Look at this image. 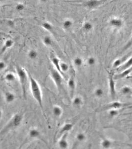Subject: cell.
Listing matches in <instances>:
<instances>
[{
    "instance_id": "obj_35",
    "label": "cell",
    "mask_w": 132,
    "mask_h": 149,
    "mask_svg": "<svg viewBox=\"0 0 132 149\" xmlns=\"http://www.w3.org/2000/svg\"><path fill=\"white\" fill-rule=\"evenodd\" d=\"M118 114H119V111H118V109H109L108 114H109V115L112 117H115V116L118 115Z\"/></svg>"
},
{
    "instance_id": "obj_19",
    "label": "cell",
    "mask_w": 132,
    "mask_h": 149,
    "mask_svg": "<svg viewBox=\"0 0 132 149\" xmlns=\"http://www.w3.org/2000/svg\"><path fill=\"white\" fill-rule=\"evenodd\" d=\"M132 73V66L129 68L126 69L124 71L121 72V73L114 76V79L116 80H119L123 79L126 77L128 76L129 74Z\"/></svg>"
},
{
    "instance_id": "obj_4",
    "label": "cell",
    "mask_w": 132,
    "mask_h": 149,
    "mask_svg": "<svg viewBox=\"0 0 132 149\" xmlns=\"http://www.w3.org/2000/svg\"><path fill=\"white\" fill-rule=\"evenodd\" d=\"M50 77L52 81L56 85L58 91H61L63 88V77L60 73L55 68L50 70Z\"/></svg>"
},
{
    "instance_id": "obj_40",
    "label": "cell",
    "mask_w": 132,
    "mask_h": 149,
    "mask_svg": "<svg viewBox=\"0 0 132 149\" xmlns=\"http://www.w3.org/2000/svg\"><path fill=\"white\" fill-rule=\"evenodd\" d=\"M129 80H130L131 83L132 84V78L130 79H129Z\"/></svg>"
},
{
    "instance_id": "obj_25",
    "label": "cell",
    "mask_w": 132,
    "mask_h": 149,
    "mask_svg": "<svg viewBox=\"0 0 132 149\" xmlns=\"http://www.w3.org/2000/svg\"><path fill=\"white\" fill-rule=\"evenodd\" d=\"M60 70L61 71L63 77H65V73L68 71L69 69V66L68 64L64 62H60Z\"/></svg>"
},
{
    "instance_id": "obj_9",
    "label": "cell",
    "mask_w": 132,
    "mask_h": 149,
    "mask_svg": "<svg viewBox=\"0 0 132 149\" xmlns=\"http://www.w3.org/2000/svg\"><path fill=\"white\" fill-rule=\"evenodd\" d=\"M68 136V133H66L60 136V138L58 141V146L60 149H66L68 148L69 143L67 140Z\"/></svg>"
},
{
    "instance_id": "obj_22",
    "label": "cell",
    "mask_w": 132,
    "mask_h": 149,
    "mask_svg": "<svg viewBox=\"0 0 132 149\" xmlns=\"http://www.w3.org/2000/svg\"><path fill=\"white\" fill-rule=\"evenodd\" d=\"M16 75L13 72H8L4 76V79L8 83H13L16 80Z\"/></svg>"
},
{
    "instance_id": "obj_33",
    "label": "cell",
    "mask_w": 132,
    "mask_h": 149,
    "mask_svg": "<svg viewBox=\"0 0 132 149\" xmlns=\"http://www.w3.org/2000/svg\"><path fill=\"white\" fill-rule=\"evenodd\" d=\"M132 46V36H131L130 38L129 39V40L128 41V42L126 44L125 46L123 47V49L122 50L121 53H123V52H125L129 48H130Z\"/></svg>"
},
{
    "instance_id": "obj_23",
    "label": "cell",
    "mask_w": 132,
    "mask_h": 149,
    "mask_svg": "<svg viewBox=\"0 0 132 149\" xmlns=\"http://www.w3.org/2000/svg\"><path fill=\"white\" fill-rule=\"evenodd\" d=\"M82 28L84 32H89L93 30V24L89 21H85L82 23Z\"/></svg>"
},
{
    "instance_id": "obj_26",
    "label": "cell",
    "mask_w": 132,
    "mask_h": 149,
    "mask_svg": "<svg viewBox=\"0 0 132 149\" xmlns=\"http://www.w3.org/2000/svg\"><path fill=\"white\" fill-rule=\"evenodd\" d=\"M38 55V53L37 51L34 49H30L27 52V56L28 58L31 60L36 59Z\"/></svg>"
},
{
    "instance_id": "obj_41",
    "label": "cell",
    "mask_w": 132,
    "mask_h": 149,
    "mask_svg": "<svg viewBox=\"0 0 132 149\" xmlns=\"http://www.w3.org/2000/svg\"><path fill=\"white\" fill-rule=\"evenodd\" d=\"M5 1V0H0V3L3 2V1Z\"/></svg>"
},
{
    "instance_id": "obj_5",
    "label": "cell",
    "mask_w": 132,
    "mask_h": 149,
    "mask_svg": "<svg viewBox=\"0 0 132 149\" xmlns=\"http://www.w3.org/2000/svg\"><path fill=\"white\" fill-rule=\"evenodd\" d=\"M108 84H109L110 96L111 99L114 100L116 98V89L115 79H114V75L113 72L109 73Z\"/></svg>"
},
{
    "instance_id": "obj_20",
    "label": "cell",
    "mask_w": 132,
    "mask_h": 149,
    "mask_svg": "<svg viewBox=\"0 0 132 149\" xmlns=\"http://www.w3.org/2000/svg\"><path fill=\"white\" fill-rule=\"evenodd\" d=\"M52 113L56 117H60L63 113V110L61 106L55 105L52 108Z\"/></svg>"
},
{
    "instance_id": "obj_34",
    "label": "cell",
    "mask_w": 132,
    "mask_h": 149,
    "mask_svg": "<svg viewBox=\"0 0 132 149\" xmlns=\"http://www.w3.org/2000/svg\"><path fill=\"white\" fill-rule=\"evenodd\" d=\"M104 92L103 89L101 88H97L94 91V95L97 97H101L104 95Z\"/></svg>"
},
{
    "instance_id": "obj_31",
    "label": "cell",
    "mask_w": 132,
    "mask_h": 149,
    "mask_svg": "<svg viewBox=\"0 0 132 149\" xmlns=\"http://www.w3.org/2000/svg\"><path fill=\"white\" fill-rule=\"evenodd\" d=\"M86 136L84 133H78L76 135V140L80 142L84 141L86 140Z\"/></svg>"
},
{
    "instance_id": "obj_39",
    "label": "cell",
    "mask_w": 132,
    "mask_h": 149,
    "mask_svg": "<svg viewBox=\"0 0 132 149\" xmlns=\"http://www.w3.org/2000/svg\"><path fill=\"white\" fill-rule=\"evenodd\" d=\"M3 116V111L1 110V109H0V120L1 119Z\"/></svg>"
},
{
    "instance_id": "obj_14",
    "label": "cell",
    "mask_w": 132,
    "mask_h": 149,
    "mask_svg": "<svg viewBox=\"0 0 132 149\" xmlns=\"http://www.w3.org/2000/svg\"><path fill=\"white\" fill-rule=\"evenodd\" d=\"M74 26V21L72 19L70 18L64 19L63 22L62 23V28L65 30H69L73 28Z\"/></svg>"
},
{
    "instance_id": "obj_30",
    "label": "cell",
    "mask_w": 132,
    "mask_h": 149,
    "mask_svg": "<svg viewBox=\"0 0 132 149\" xmlns=\"http://www.w3.org/2000/svg\"><path fill=\"white\" fill-rule=\"evenodd\" d=\"M15 8L17 12H22L25 9V5L22 2H19L15 5Z\"/></svg>"
},
{
    "instance_id": "obj_15",
    "label": "cell",
    "mask_w": 132,
    "mask_h": 149,
    "mask_svg": "<svg viewBox=\"0 0 132 149\" xmlns=\"http://www.w3.org/2000/svg\"><path fill=\"white\" fill-rule=\"evenodd\" d=\"M73 127H74V125L72 123H66L60 129L59 133H58V135L60 137L62 135H63L64 133H69V132L73 129Z\"/></svg>"
},
{
    "instance_id": "obj_7",
    "label": "cell",
    "mask_w": 132,
    "mask_h": 149,
    "mask_svg": "<svg viewBox=\"0 0 132 149\" xmlns=\"http://www.w3.org/2000/svg\"><path fill=\"white\" fill-rule=\"evenodd\" d=\"M108 0H87L84 3V6L89 9H93L104 4Z\"/></svg>"
},
{
    "instance_id": "obj_13",
    "label": "cell",
    "mask_w": 132,
    "mask_h": 149,
    "mask_svg": "<svg viewBox=\"0 0 132 149\" xmlns=\"http://www.w3.org/2000/svg\"><path fill=\"white\" fill-rule=\"evenodd\" d=\"M50 60L51 63L55 68V69L57 70L62 75L61 71L60 70V62H61L60 60L57 56L53 54H51L50 55Z\"/></svg>"
},
{
    "instance_id": "obj_27",
    "label": "cell",
    "mask_w": 132,
    "mask_h": 149,
    "mask_svg": "<svg viewBox=\"0 0 132 149\" xmlns=\"http://www.w3.org/2000/svg\"><path fill=\"white\" fill-rule=\"evenodd\" d=\"M83 104V99L80 96H76L73 98V104L75 106H80Z\"/></svg>"
},
{
    "instance_id": "obj_18",
    "label": "cell",
    "mask_w": 132,
    "mask_h": 149,
    "mask_svg": "<svg viewBox=\"0 0 132 149\" xmlns=\"http://www.w3.org/2000/svg\"><path fill=\"white\" fill-rule=\"evenodd\" d=\"M28 136L31 139H36L40 137L41 133L39 130L35 128L30 129L28 132Z\"/></svg>"
},
{
    "instance_id": "obj_24",
    "label": "cell",
    "mask_w": 132,
    "mask_h": 149,
    "mask_svg": "<svg viewBox=\"0 0 132 149\" xmlns=\"http://www.w3.org/2000/svg\"><path fill=\"white\" fill-rule=\"evenodd\" d=\"M42 28L47 32H52L54 30L53 26L51 22L49 21H44L41 24Z\"/></svg>"
},
{
    "instance_id": "obj_37",
    "label": "cell",
    "mask_w": 132,
    "mask_h": 149,
    "mask_svg": "<svg viewBox=\"0 0 132 149\" xmlns=\"http://www.w3.org/2000/svg\"><path fill=\"white\" fill-rule=\"evenodd\" d=\"M7 67V64L4 61H0V71L4 70Z\"/></svg>"
},
{
    "instance_id": "obj_16",
    "label": "cell",
    "mask_w": 132,
    "mask_h": 149,
    "mask_svg": "<svg viewBox=\"0 0 132 149\" xmlns=\"http://www.w3.org/2000/svg\"><path fill=\"white\" fill-rule=\"evenodd\" d=\"M132 66V56H131L129 58L127 59L126 61L124 63L122 64L121 66L118 68L117 71L118 72L121 73V72L124 71L126 69L129 68Z\"/></svg>"
},
{
    "instance_id": "obj_12",
    "label": "cell",
    "mask_w": 132,
    "mask_h": 149,
    "mask_svg": "<svg viewBox=\"0 0 132 149\" xmlns=\"http://www.w3.org/2000/svg\"><path fill=\"white\" fill-rule=\"evenodd\" d=\"M68 87L69 89L70 96L73 97L74 95V91L76 88V83L74 80V78L73 77H71L69 79L68 81Z\"/></svg>"
},
{
    "instance_id": "obj_11",
    "label": "cell",
    "mask_w": 132,
    "mask_h": 149,
    "mask_svg": "<svg viewBox=\"0 0 132 149\" xmlns=\"http://www.w3.org/2000/svg\"><path fill=\"white\" fill-rule=\"evenodd\" d=\"M15 44V41L11 38H7L4 41L1 49V52L4 53L7 50L11 48Z\"/></svg>"
},
{
    "instance_id": "obj_10",
    "label": "cell",
    "mask_w": 132,
    "mask_h": 149,
    "mask_svg": "<svg viewBox=\"0 0 132 149\" xmlns=\"http://www.w3.org/2000/svg\"><path fill=\"white\" fill-rule=\"evenodd\" d=\"M131 56V53H129L121 58H118L114 61L112 67L113 68H119L120 66H121L122 64L124 63Z\"/></svg>"
},
{
    "instance_id": "obj_28",
    "label": "cell",
    "mask_w": 132,
    "mask_h": 149,
    "mask_svg": "<svg viewBox=\"0 0 132 149\" xmlns=\"http://www.w3.org/2000/svg\"><path fill=\"white\" fill-rule=\"evenodd\" d=\"M111 141L108 139H103L101 142V146L103 149H109L112 146Z\"/></svg>"
},
{
    "instance_id": "obj_8",
    "label": "cell",
    "mask_w": 132,
    "mask_h": 149,
    "mask_svg": "<svg viewBox=\"0 0 132 149\" xmlns=\"http://www.w3.org/2000/svg\"><path fill=\"white\" fill-rule=\"evenodd\" d=\"M131 103H123L119 102V101H113L104 106V107H103V109H108V110L110 109H119L120 108H122L123 107L128 106L129 105H131Z\"/></svg>"
},
{
    "instance_id": "obj_6",
    "label": "cell",
    "mask_w": 132,
    "mask_h": 149,
    "mask_svg": "<svg viewBox=\"0 0 132 149\" xmlns=\"http://www.w3.org/2000/svg\"><path fill=\"white\" fill-rule=\"evenodd\" d=\"M108 23L111 28L117 30L122 28L124 24L123 19L117 17H111L109 19Z\"/></svg>"
},
{
    "instance_id": "obj_17",
    "label": "cell",
    "mask_w": 132,
    "mask_h": 149,
    "mask_svg": "<svg viewBox=\"0 0 132 149\" xmlns=\"http://www.w3.org/2000/svg\"><path fill=\"white\" fill-rule=\"evenodd\" d=\"M4 98L6 102L7 103H11L16 99V96L11 91H7L4 95Z\"/></svg>"
},
{
    "instance_id": "obj_1",
    "label": "cell",
    "mask_w": 132,
    "mask_h": 149,
    "mask_svg": "<svg viewBox=\"0 0 132 149\" xmlns=\"http://www.w3.org/2000/svg\"><path fill=\"white\" fill-rule=\"evenodd\" d=\"M29 83L30 89L32 97L38 104L41 110L44 111L43 96L40 86L37 81L36 80V79L30 73H29Z\"/></svg>"
},
{
    "instance_id": "obj_21",
    "label": "cell",
    "mask_w": 132,
    "mask_h": 149,
    "mask_svg": "<svg viewBox=\"0 0 132 149\" xmlns=\"http://www.w3.org/2000/svg\"><path fill=\"white\" fill-rule=\"evenodd\" d=\"M42 42L46 47L52 46L53 44V40L52 37L49 35H45L42 38Z\"/></svg>"
},
{
    "instance_id": "obj_32",
    "label": "cell",
    "mask_w": 132,
    "mask_h": 149,
    "mask_svg": "<svg viewBox=\"0 0 132 149\" xmlns=\"http://www.w3.org/2000/svg\"><path fill=\"white\" fill-rule=\"evenodd\" d=\"M73 63L76 67H80L82 66V65L83 60L82 59V58H80V57H77L74 59Z\"/></svg>"
},
{
    "instance_id": "obj_3",
    "label": "cell",
    "mask_w": 132,
    "mask_h": 149,
    "mask_svg": "<svg viewBox=\"0 0 132 149\" xmlns=\"http://www.w3.org/2000/svg\"><path fill=\"white\" fill-rule=\"evenodd\" d=\"M22 120V116L20 114H16L10 119L4 128L0 131V136L7 132L12 129L16 128L20 125Z\"/></svg>"
},
{
    "instance_id": "obj_2",
    "label": "cell",
    "mask_w": 132,
    "mask_h": 149,
    "mask_svg": "<svg viewBox=\"0 0 132 149\" xmlns=\"http://www.w3.org/2000/svg\"><path fill=\"white\" fill-rule=\"evenodd\" d=\"M19 83L21 85L23 97L25 99H27V86L29 82V73L24 68L20 66L17 65L15 67Z\"/></svg>"
},
{
    "instance_id": "obj_38",
    "label": "cell",
    "mask_w": 132,
    "mask_h": 149,
    "mask_svg": "<svg viewBox=\"0 0 132 149\" xmlns=\"http://www.w3.org/2000/svg\"><path fill=\"white\" fill-rule=\"evenodd\" d=\"M39 2H41L42 3H46L48 1V0H39Z\"/></svg>"
},
{
    "instance_id": "obj_29",
    "label": "cell",
    "mask_w": 132,
    "mask_h": 149,
    "mask_svg": "<svg viewBox=\"0 0 132 149\" xmlns=\"http://www.w3.org/2000/svg\"><path fill=\"white\" fill-rule=\"evenodd\" d=\"M121 92L124 95H130L132 93V88L129 86H124L121 88Z\"/></svg>"
},
{
    "instance_id": "obj_36",
    "label": "cell",
    "mask_w": 132,
    "mask_h": 149,
    "mask_svg": "<svg viewBox=\"0 0 132 149\" xmlns=\"http://www.w3.org/2000/svg\"><path fill=\"white\" fill-rule=\"evenodd\" d=\"M96 59L93 56L89 57V58H88V61H87L88 65L90 66L95 65V63H96Z\"/></svg>"
},
{
    "instance_id": "obj_42",
    "label": "cell",
    "mask_w": 132,
    "mask_h": 149,
    "mask_svg": "<svg viewBox=\"0 0 132 149\" xmlns=\"http://www.w3.org/2000/svg\"><path fill=\"white\" fill-rule=\"evenodd\" d=\"M129 114H132V113H129Z\"/></svg>"
}]
</instances>
